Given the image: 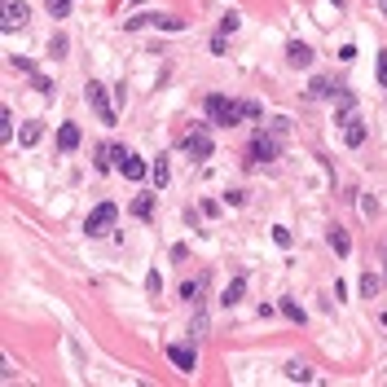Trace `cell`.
Wrapping results in <instances>:
<instances>
[{
	"instance_id": "obj_1",
	"label": "cell",
	"mask_w": 387,
	"mask_h": 387,
	"mask_svg": "<svg viewBox=\"0 0 387 387\" xmlns=\"http://www.w3.org/2000/svg\"><path fill=\"white\" fill-rule=\"evenodd\" d=\"M111 93H115V88H111ZM111 93H106L97 79L84 84V97H88V106H93L97 115H102V124H106V128H115V124H119V106L111 102Z\"/></svg>"
},
{
	"instance_id": "obj_2",
	"label": "cell",
	"mask_w": 387,
	"mask_h": 387,
	"mask_svg": "<svg viewBox=\"0 0 387 387\" xmlns=\"http://www.w3.org/2000/svg\"><path fill=\"white\" fill-rule=\"evenodd\" d=\"M202 106H207V119H211L216 128H238V119H242V115H238V102H229V97L211 93Z\"/></svg>"
},
{
	"instance_id": "obj_3",
	"label": "cell",
	"mask_w": 387,
	"mask_h": 387,
	"mask_svg": "<svg viewBox=\"0 0 387 387\" xmlns=\"http://www.w3.org/2000/svg\"><path fill=\"white\" fill-rule=\"evenodd\" d=\"M115 216H119L115 202H102V207H93V216L84 220V229H88L93 238H102V234H111V229H115Z\"/></svg>"
},
{
	"instance_id": "obj_4",
	"label": "cell",
	"mask_w": 387,
	"mask_h": 387,
	"mask_svg": "<svg viewBox=\"0 0 387 387\" xmlns=\"http://www.w3.org/2000/svg\"><path fill=\"white\" fill-rule=\"evenodd\" d=\"M251 159L256 163H273L277 159V132L273 128H264V132L251 137Z\"/></svg>"
},
{
	"instance_id": "obj_5",
	"label": "cell",
	"mask_w": 387,
	"mask_h": 387,
	"mask_svg": "<svg viewBox=\"0 0 387 387\" xmlns=\"http://www.w3.org/2000/svg\"><path fill=\"white\" fill-rule=\"evenodd\" d=\"M124 145L119 141H111V145H97V154H93V167L97 172H111V167H119V159H124Z\"/></svg>"
},
{
	"instance_id": "obj_6",
	"label": "cell",
	"mask_w": 387,
	"mask_h": 387,
	"mask_svg": "<svg viewBox=\"0 0 387 387\" xmlns=\"http://www.w3.org/2000/svg\"><path fill=\"white\" fill-rule=\"evenodd\" d=\"M185 150L194 154V159H211L216 145H211V137H207V128H194L189 137H185Z\"/></svg>"
},
{
	"instance_id": "obj_7",
	"label": "cell",
	"mask_w": 387,
	"mask_h": 387,
	"mask_svg": "<svg viewBox=\"0 0 387 387\" xmlns=\"http://www.w3.org/2000/svg\"><path fill=\"white\" fill-rule=\"evenodd\" d=\"M27 18H31V9L22 5V0H9V5H5V31H22Z\"/></svg>"
},
{
	"instance_id": "obj_8",
	"label": "cell",
	"mask_w": 387,
	"mask_h": 387,
	"mask_svg": "<svg viewBox=\"0 0 387 387\" xmlns=\"http://www.w3.org/2000/svg\"><path fill=\"white\" fill-rule=\"evenodd\" d=\"M286 62L295 66V70H308V66H312V48H308L304 40H290V44H286Z\"/></svg>"
},
{
	"instance_id": "obj_9",
	"label": "cell",
	"mask_w": 387,
	"mask_h": 387,
	"mask_svg": "<svg viewBox=\"0 0 387 387\" xmlns=\"http://www.w3.org/2000/svg\"><path fill=\"white\" fill-rule=\"evenodd\" d=\"M167 357H172V366L185 370V374H194V366H198V357H194L189 343H172V348H167Z\"/></svg>"
},
{
	"instance_id": "obj_10",
	"label": "cell",
	"mask_w": 387,
	"mask_h": 387,
	"mask_svg": "<svg viewBox=\"0 0 387 387\" xmlns=\"http://www.w3.org/2000/svg\"><path fill=\"white\" fill-rule=\"evenodd\" d=\"M339 124H343V145H348V150H357V145L361 141H366V124H361V119H339Z\"/></svg>"
},
{
	"instance_id": "obj_11",
	"label": "cell",
	"mask_w": 387,
	"mask_h": 387,
	"mask_svg": "<svg viewBox=\"0 0 387 387\" xmlns=\"http://www.w3.org/2000/svg\"><path fill=\"white\" fill-rule=\"evenodd\" d=\"M334 93H339V84L325 79V75H317V79L308 84V102H325V97H334Z\"/></svg>"
},
{
	"instance_id": "obj_12",
	"label": "cell",
	"mask_w": 387,
	"mask_h": 387,
	"mask_svg": "<svg viewBox=\"0 0 387 387\" xmlns=\"http://www.w3.org/2000/svg\"><path fill=\"white\" fill-rule=\"evenodd\" d=\"M325 238H330V251H334V256H339V260H348V251H352V238H348L339 225H330V234H325Z\"/></svg>"
},
{
	"instance_id": "obj_13",
	"label": "cell",
	"mask_w": 387,
	"mask_h": 387,
	"mask_svg": "<svg viewBox=\"0 0 387 387\" xmlns=\"http://www.w3.org/2000/svg\"><path fill=\"white\" fill-rule=\"evenodd\" d=\"M75 145H79V128H75V124H62V128H57V150L70 154Z\"/></svg>"
},
{
	"instance_id": "obj_14",
	"label": "cell",
	"mask_w": 387,
	"mask_h": 387,
	"mask_svg": "<svg viewBox=\"0 0 387 387\" xmlns=\"http://www.w3.org/2000/svg\"><path fill=\"white\" fill-rule=\"evenodd\" d=\"M119 176H128V180H141V176H145V163L137 159V154H124V159H119Z\"/></svg>"
},
{
	"instance_id": "obj_15",
	"label": "cell",
	"mask_w": 387,
	"mask_h": 387,
	"mask_svg": "<svg viewBox=\"0 0 387 387\" xmlns=\"http://www.w3.org/2000/svg\"><path fill=\"white\" fill-rule=\"evenodd\" d=\"M40 137H44V124H40V119H31V124H22V132H18V141H22V145H35Z\"/></svg>"
},
{
	"instance_id": "obj_16",
	"label": "cell",
	"mask_w": 387,
	"mask_h": 387,
	"mask_svg": "<svg viewBox=\"0 0 387 387\" xmlns=\"http://www.w3.org/2000/svg\"><path fill=\"white\" fill-rule=\"evenodd\" d=\"M286 379H290V383H312V370L304 366V361H290V366H286Z\"/></svg>"
},
{
	"instance_id": "obj_17",
	"label": "cell",
	"mask_w": 387,
	"mask_h": 387,
	"mask_svg": "<svg viewBox=\"0 0 387 387\" xmlns=\"http://www.w3.org/2000/svg\"><path fill=\"white\" fill-rule=\"evenodd\" d=\"M150 176H154V185H159V189H167V180H172V167H167V159H154Z\"/></svg>"
},
{
	"instance_id": "obj_18",
	"label": "cell",
	"mask_w": 387,
	"mask_h": 387,
	"mask_svg": "<svg viewBox=\"0 0 387 387\" xmlns=\"http://www.w3.org/2000/svg\"><path fill=\"white\" fill-rule=\"evenodd\" d=\"M150 22L159 31H180V27H185V18H172V14H150Z\"/></svg>"
},
{
	"instance_id": "obj_19",
	"label": "cell",
	"mask_w": 387,
	"mask_h": 387,
	"mask_svg": "<svg viewBox=\"0 0 387 387\" xmlns=\"http://www.w3.org/2000/svg\"><path fill=\"white\" fill-rule=\"evenodd\" d=\"M242 290H247V277H234V282H229V290H225V299H220V304H229V308H234L238 299H242Z\"/></svg>"
},
{
	"instance_id": "obj_20",
	"label": "cell",
	"mask_w": 387,
	"mask_h": 387,
	"mask_svg": "<svg viewBox=\"0 0 387 387\" xmlns=\"http://www.w3.org/2000/svg\"><path fill=\"white\" fill-rule=\"evenodd\" d=\"M132 216H137V220H150V216H154V198H150V194H141V198L132 202Z\"/></svg>"
},
{
	"instance_id": "obj_21",
	"label": "cell",
	"mask_w": 387,
	"mask_h": 387,
	"mask_svg": "<svg viewBox=\"0 0 387 387\" xmlns=\"http://www.w3.org/2000/svg\"><path fill=\"white\" fill-rule=\"evenodd\" d=\"M282 312H286V317H290V321H295V325H304V321H308V312H304V308H299V304H295V299H290V295L282 299Z\"/></svg>"
},
{
	"instance_id": "obj_22",
	"label": "cell",
	"mask_w": 387,
	"mask_h": 387,
	"mask_svg": "<svg viewBox=\"0 0 387 387\" xmlns=\"http://www.w3.org/2000/svg\"><path fill=\"white\" fill-rule=\"evenodd\" d=\"M334 102H339V111H343V115H348V111H357V93H352V88H343V84H339Z\"/></svg>"
},
{
	"instance_id": "obj_23",
	"label": "cell",
	"mask_w": 387,
	"mask_h": 387,
	"mask_svg": "<svg viewBox=\"0 0 387 387\" xmlns=\"http://www.w3.org/2000/svg\"><path fill=\"white\" fill-rule=\"evenodd\" d=\"M238 27H242V14H238V9H229V14L220 18V31H225V35H234Z\"/></svg>"
},
{
	"instance_id": "obj_24",
	"label": "cell",
	"mask_w": 387,
	"mask_h": 387,
	"mask_svg": "<svg viewBox=\"0 0 387 387\" xmlns=\"http://www.w3.org/2000/svg\"><path fill=\"white\" fill-rule=\"evenodd\" d=\"M44 5H48L53 18H70V0H44Z\"/></svg>"
},
{
	"instance_id": "obj_25",
	"label": "cell",
	"mask_w": 387,
	"mask_h": 387,
	"mask_svg": "<svg viewBox=\"0 0 387 387\" xmlns=\"http://www.w3.org/2000/svg\"><path fill=\"white\" fill-rule=\"evenodd\" d=\"M379 273H366V277H361V295H379Z\"/></svg>"
},
{
	"instance_id": "obj_26",
	"label": "cell",
	"mask_w": 387,
	"mask_h": 387,
	"mask_svg": "<svg viewBox=\"0 0 387 387\" xmlns=\"http://www.w3.org/2000/svg\"><path fill=\"white\" fill-rule=\"evenodd\" d=\"M0 137H14V115H9V106H5V111H0Z\"/></svg>"
},
{
	"instance_id": "obj_27",
	"label": "cell",
	"mask_w": 387,
	"mask_h": 387,
	"mask_svg": "<svg viewBox=\"0 0 387 387\" xmlns=\"http://www.w3.org/2000/svg\"><path fill=\"white\" fill-rule=\"evenodd\" d=\"M374 75H379V84L387 88V48H379V62H374Z\"/></svg>"
},
{
	"instance_id": "obj_28",
	"label": "cell",
	"mask_w": 387,
	"mask_h": 387,
	"mask_svg": "<svg viewBox=\"0 0 387 387\" xmlns=\"http://www.w3.org/2000/svg\"><path fill=\"white\" fill-rule=\"evenodd\" d=\"M48 53H53V57H66V35H62V31L48 40Z\"/></svg>"
},
{
	"instance_id": "obj_29",
	"label": "cell",
	"mask_w": 387,
	"mask_h": 387,
	"mask_svg": "<svg viewBox=\"0 0 387 387\" xmlns=\"http://www.w3.org/2000/svg\"><path fill=\"white\" fill-rule=\"evenodd\" d=\"M211 53H216V57L229 53V35H225V31H216V35H211Z\"/></svg>"
},
{
	"instance_id": "obj_30",
	"label": "cell",
	"mask_w": 387,
	"mask_h": 387,
	"mask_svg": "<svg viewBox=\"0 0 387 387\" xmlns=\"http://www.w3.org/2000/svg\"><path fill=\"white\" fill-rule=\"evenodd\" d=\"M238 115L242 119H260V102H238Z\"/></svg>"
},
{
	"instance_id": "obj_31",
	"label": "cell",
	"mask_w": 387,
	"mask_h": 387,
	"mask_svg": "<svg viewBox=\"0 0 387 387\" xmlns=\"http://www.w3.org/2000/svg\"><path fill=\"white\" fill-rule=\"evenodd\" d=\"M145 290H150V295H159V290H163V277H159V273H145Z\"/></svg>"
},
{
	"instance_id": "obj_32",
	"label": "cell",
	"mask_w": 387,
	"mask_h": 387,
	"mask_svg": "<svg viewBox=\"0 0 387 387\" xmlns=\"http://www.w3.org/2000/svg\"><path fill=\"white\" fill-rule=\"evenodd\" d=\"M273 242H277V247H290V229H282V225H273Z\"/></svg>"
},
{
	"instance_id": "obj_33",
	"label": "cell",
	"mask_w": 387,
	"mask_h": 387,
	"mask_svg": "<svg viewBox=\"0 0 387 387\" xmlns=\"http://www.w3.org/2000/svg\"><path fill=\"white\" fill-rule=\"evenodd\" d=\"M225 202H229V207H242V202H247V194H242V189H229Z\"/></svg>"
},
{
	"instance_id": "obj_34",
	"label": "cell",
	"mask_w": 387,
	"mask_h": 387,
	"mask_svg": "<svg viewBox=\"0 0 387 387\" xmlns=\"http://www.w3.org/2000/svg\"><path fill=\"white\" fill-rule=\"evenodd\" d=\"M141 27H150V14H137V18H128V31H141Z\"/></svg>"
},
{
	"instance_id": "obj_35",
	"label": "cell",
	"mask_w": 387,
	"mask_h": 387,
	"mask_svg": "<svg viewBox=\"0 0 387 387\" xmlns=\"http://www.w3.org/2000/svg\"><path fill=\"white\" fill-rule=\"evenodd\" d=\"M198 290H202V282H185V286H180V299H194Z\"/></svg>"
},
{
	"instance_id": "obj_36",
	"label": "cell",
	"mask_w": 387,
	"mask_h": 387,
	"mask_svg": "<svg viewBox=\"0 0 387 387\" xmlns=\"http://www.w3.org/2000/svg\"><path fill=\"white\" fill-rule=\"evenodd\" d=\"M330 5H339V9H343V5H348V0H330Z\"/></svg>"
},
{
	"instance_id": "obj_37",
	"label": "cell",
	"mask_w": 387,
	"mask_h": 387,
	"mask_svg": "<svg viewBox=\"0 0 387 387\" xmlns=\"http://www.w3.org/2000/svg\"><path fill=\"white\" fill-rule=\"evenodd\" d=\"M379 5H383V14H387V0H379Z\"/></svg>"
},
{
	"instance_id": "obj_38",
	"label": "cell",
	"mask_w": 387,
	"mask_h": 387,
	"mask_svg": "<svg viewBox=\"0 0 387 387\" xmlns=\"http://www.w3.org/2000/svg\"><path fill=\"white\" fill-rule=\"evenodd\" d=\"M132 5H141V0H132Z\"/></svg>"
}]
</instances>
